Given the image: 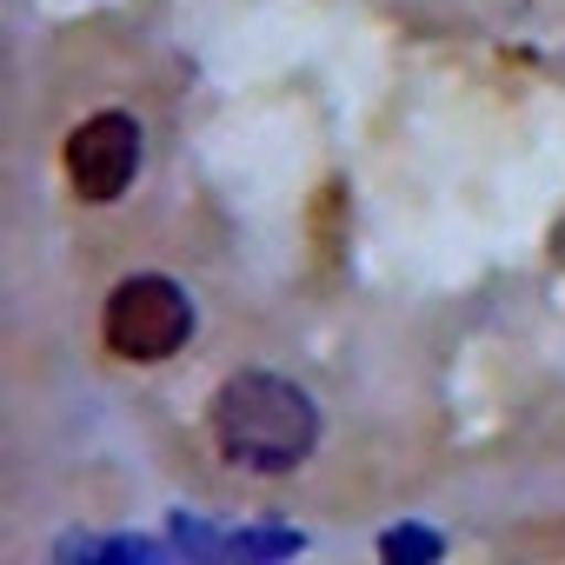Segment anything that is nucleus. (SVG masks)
Returning a JSON list of instances; mask_svg holds the SVG:
<instances>
[{"label": "nucleus", "instance_id": "1", "mask_svg": "<svg viewBox=\"0 0 565 565\" xmlns=\"http://www.w3.org/2000/svg\"><path fill=\"white\" fill-rule=\"evenodd\" d=\"M213 446L233 472L253 479H287L320 446V406L279 373H233L213 393Z\"/></svg>", "mask_w": 565, "mask_h": 565}, {"label": "nucleus", "instance_id": "2", "mask_svg": "<svg viewBox=\"0 0 565 565\" xmlns=\"http://www.w3.org/2000/svg\"><path fill=\"white\" fill-rule=\"evenodd\" d=\"M193 340V300L167 273H127L100 307V347L127 366H160Z\"/></svg>", "mask_w": 565, "mask_h": 565}, {"label": "nucleus", "instance_id": "3", "mask_svg": "<svg viewBox=\"0 0 565 565\" xmlns=\"http://www.w3.org/2000/svg\"><path fill=\"white\" fill-rule=\"evenodd\" d=\"M61 173H67L74 200L114 206V200L134 186V173H140V120L120 114V107L87 114V120L67 134V147H61Z\"/></svg>", "mask_w": 565, "mask_h": 565}, {"label": "nucleus", "instance_id": "4", "mask_svg": "<svg viewBox=\"0 0 565 565\" xmlns=\"http://www.w3.org/2000/svg\"><path fill=\"white\" fill-rule=\"evenodd\" d=\"M386 558H433L439 552V539L433 532H386V545H380Z\"/></svg>", "mask_w": 565, "mask_h": 565}]
</instances>
